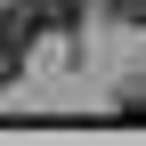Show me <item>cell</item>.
Instances as JSON below:
<instances>
[{
    "mask_svg": "<svg viewBox=\"0 0 146 146\" xmlns=\"http://www.w3.org/2000/svg\"><path fill=\"white\" fill-rule=\"evenodd\" d=\"M122 8V25H146V0H114Z\"/></svg>",
    "mask_w": 146,
    "mask_h": 146,
    "instance_id": "3",
    "label": "cell"
},
{
    "mask_svg": "<svg viewBox=\"0 0 146 146\" xmlns=\"http://www.w3.org/2000/svg\"><path fill=\"white\" fill-rule=\"evenodd\" d=\"M25 41H33V16H25V8H8V16H0V89L25 73Z\"/></svg>",
    "mask_w": 146,
    "mask_h": 146,
    "instance_id": "1",
    "label": "cell"
},
{
    "mask_svg": "<svg viewBox=\"0 0 146 146\" xmlns=\"http://www.w3.org/2000/svg\"><path fill=\"white\" fill-rule=\"evenodd\" d=\"M122 114H138V122H146V98H130V106H122Z\"/></svg>",
    "mask_w": 146,
    "mask_h": 146,
    "instance_id": "4",
    "label": "cell"
},
{
    "mask_svg": "<svg viewBox=\"0 0 146 146\" xmlns=\"http://www.w3.org/2000/svg\"><path fill=\"white\" fill-rule=\"evenodd\" d=\"M81 8H89V0H25L33 33H73V25H81Z\"/></svg>",
    "mask_w": 146,
    "mask_h": 146,
    "instance_id": "2",
    "label": "cell"
}]
</instances>
